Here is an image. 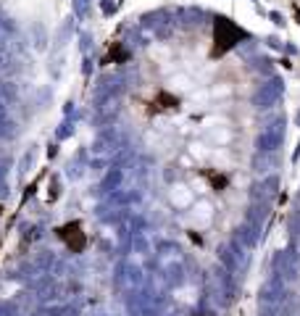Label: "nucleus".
I'll return each instance as SVG.
<instances>
[{
    "label": "nucleus",
    "mask_w": 300,
    "mask_h": 316,
    "mask_svg": "<svg viewBox=\"0 0 300 316\" xmlns=\"http://www.w3.org/2000/svg\"><path fill=\"white\" fill-rule=\"evenodd\" d=\"M129 58V53L124 50V48H121V45L119 42H113L111 45V48H108V53H105V64H124V61Z\"/></svg>",
    "instance_id": "7ed1b4c3"
},
{
    "label": "nucleus",
    "mask_w": 300,
    "mask_h": 316,
    "mask_svg": "<svg viewBox=\"0 0 300 316\" xmlns=\"http://www.w3.org/2000/svg\"><path fill=\"white\" fill-rule=\"evenodd\" d=\"M56 235H58V240L64 243L71 253H82L84 245H87V237H84V229H82L79 221H68V224L58 227Z\"/></svg>",
    "instance_id": "f03ea898"
},
{
    "label": "nucleus",
    "mask_w": 300,
    "mask_h": 316,
    "mask_svg": "<svg viewBox=\"0 0 300 316\" xmlns=\"http://www.w3.org/2000/svg\"><path fill=\"white\" fill-rule=\"evenodd\" d=\"M0 213H3V206H0Z\"/></svg>",
    "instance_id": "20e7f679"
},
{
    "label": "nucleus",
    "mask_w": 300,
    "mask_h": 316,
    "mask_svg": "<svg viewBox=\"0 0 300 316\" xmlns=\"http://www.w3.org/2000/svg\"><path fill=\"white\" fill-rule=\"evenodd\" d=\"M242 37H248V35H245V29H240L234 21L216 19V24H213V50H211V56L213 58L224 56V53L232 50Z\"/></svg>",
    "instance_id": "f257e3e1"
}]
</instances>
